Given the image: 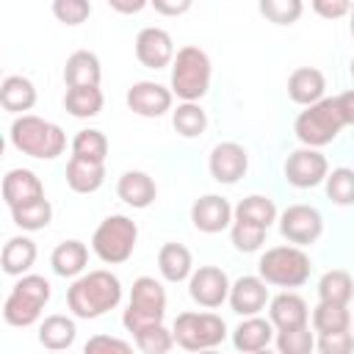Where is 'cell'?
I'll return each mask as SVG.
<instances>
[{
    "label": "cell",
    "mask_w": 354,
    "mask_h": 354,
    "mask_svg": "<svg viewBox=\"0 0 354 354\" xmlns=\"http://www.w3.org/2000/svg\"><path fill=\"white\" fill-rule=\"evenodd\" d=\"M36 243L28 235H14L6 241L3 254H0V266L8 277H22L30 271V266L36 263Z\"/></svg>",
    "instance_id": "obj_27"
},
{
    "label": "cell",
    "mask_w": 354,
    "mask_h": 354,
    "mask_svg": "<svg viewBox=\"0 0 354 354\" xmlns=\"http://www.w3.org/2000/svg\"><path fill=\"white\" fill-rule=\"evenodd\" d=\"M8 138L14 149H19L28 158H39V160H53L66 149V133L55 122H47L33 113L17 116L11 122Z\"/></svg>",
    "instance_id": "obj_2"
},
{
    "label": "cell",
    "mask_w": 354,
    "mask_h": 354,
    "mask_svg": "<svg viewBox=\"0 0 354 354\" xmlns=\"http://www.w3.org/2000/svg\"><path fill=\"white\" fill-rule=\"evenodd\" d=\"M11 218H14V224L19 230L36 232V230H44L53 221V205H50L47 196H41V199H33V202L11 207Z\"/></svg>",
    "instance_id": "obj_31"
},
{
    "label": "cell",
    "mask_w": 354,
    "mask_h": 354,
    "mask_svg": "<svg viewBox=\"0 0 354 354\" xmlns=\"http://www.w3.org/2000/svg\"><path fill=\"white\" fill-rule=\"evenodd\" d=\"M100 77H102V66H100V58L91 50H75L64 64L66 88H72V86H100Z\"/></svg>",
    "instance_id": "obj_25"
},
{
    "label": "cell",
    "mask_w": 354,
    "mask_h": 354,
    "mask_svg": "<svg viewBox=\"0 0 354 354\" xmlns=\"http://www.w3.org/2000/svg\"><path fill=\"white\" fill-rule=\"evenodd\" d=\"M174 340L180 348L185 351H205V348H216L224 343L227 337V324L221 315L216 313H180L174 318Z\"/></svg>",
    "instance_id": "obj_9"
},
{
    "label": "cell",
    "mask_w": 354,
    "mask_h": 354,
    "mask_svg": "<svg viewBox=\"0 0 354 354\" xmlns=\"http://www.w3.org/2000/svg\"><path fill=\"white\" fill-rule=\"evenodd\" d=\"M318 299L332 304H348L354 299V279L343 268H332L318 279Z\"/></svg>",
    "instance_id": "obj_32"
},
{
    "label": "cell",
    "mask_w": 354,
    "mask_h": 354,
    "mask_svg": "<svg viewBox=\"0 0 354 354\" xmlns=\"http://www.w3.org/2000/svg\"><path fill=\"white\" fill-rule=\"evenodd\" d=\"M235 218L260 224V227H271L277 221V205L274 199L263 196V194H249L235 205Z\"/></svg>",
    "instance_id": "obj_34"
},
{
    "label": "cell",
    "mask_w": 354,
    "mask_h": 354,
    "mask_svg": "<svg viewBox=\"0 0 354 354\" xmlns=\"http://www.w3.org/2000/svg\"><path fill=\"white\" fill-rule=\"evenodd\" d=\"M324 185H326V196L335 205H340V207L354 205V169H348V166L332 169L324 180Z\"/></svg>",
    "instance_id": "obj_36"
},
{
    "label": "cell",
    "mask_w": 354,
    "mask_h": 354,
    "mask_svg": "<svg viewBox=\"0 0 354 354\" xmlns=\"http://www.w3.org/2000/svg\"><path fill=\"white\" fill-rule=\"evenodd\" d=\"M313 329L318 335L324 332H343L351 329V313L348 304H332V301H318L313 310Z\"/></svg>",
    "instance_id": "obj_35"
},
{
    "label": "cell",
    "mask_w": 354,
    "mask_h": 354,
    "mask_svg": "<svg viewBox=\"0 0 354 354\" xmlns=\"http://www.w3.org/2000/svg\"><path fill=\"white\" fill-rule=\"evenodd\" d=\"M324 91H326V77L315 66H299L288 77V97L296 105H313L324 97Z\"/></svg>",
    "instance_id": "obj_22"
},
{
    "label": "cell",
    "mask_w": 354,
    "mask_h": 354,
    "mask_svg": "<svg viewBox=\"0 0 354 354\" xmlns=\"http://www.w3.org/2000/svg\"><path fill=\"white\" fill-rule=\"evenodd\" d=\"M105 183V163L72 155L66 163V185L75 194H94Z\"/></svg>",
    "instance_id": "obj_23"
},
{
    "label": "cell",
    "mask_w": 354,
    "mask_h": 354,
    "mask_svg": "<svg viewBox=\"0 0 354 354\" xmlns=\"http://www.w3.org/2000/svg\"><path fill=\"white\" fill-rule=\"evenodd\" d=\"M53 17L61 25H83L91 17V3L88 0H53Z\"/></svg>",
    "instance_id": "obj_42"
},
{
    "label": "cell",
    "mask_w": 354,
    "mask_h": 354,
    "mask_svg": "<svg viewBox=\"0 0 354 354\" xmlns=\"http://www.w3.org/2000/svg\"><path fill=\"white\" fill-rule=\"evenodd\" d=\"M72 155L88 158V160H100L105 163L108 158V138L102 130H77V136L72 138Z\"/></svg>",
    "instance_id": "obj_38"
},
{
    "label": "cell",
    "mask_w": 354,
    "mask_h": 354,
    "mask_svg": "<svg viewBox=\"0 0 354 354\" xmlns=\"http://www.w3.org/2000/svg\"><path fill=\"white\" fill-rule=\"evenodd\" d=\"M274 337H277V326L271 324V318H260V313H257V315H246V318L235 326V332H232V346H235L238 351L252 354V351H263L266 346H271Z\"/></svg>",
    "instance_id": "obj_19"
},
{
    "label": "cell",
    "mask_w": 354,
    "mask_h": 354,
    "mask_svg": "<svg viewBox=\"0 0 354 354\" xmlns=\"http://www.w3.org/2000/svg\"><path fill=\"white\" fill-rule=\"evenodd\" d=\"M313 263L307 257V252L301 246H271L260 254L257 263V274L268 282V285H279V288H301L310 279Z\"/></svg>",
    "instance_id": "obj_6"
},
{
    "label": "cell",
    "mask_w": 354,
    "mask_h": 354,
    "mask_svg": "<svg viewBox=\"0 0 354 354\" xmlns=\"http://www.w3.org/2000/svg\"><path fill=\"white\" fill-rule=\"evenodd\" d=\"M279 232L288 243L296 246L315 243L324 232V216L313 205H288L279 213Z\"/></svg>",
    "instance_id": "obj_10"
},
{
    "label": "cell",
    "mask_w": 354,
    "mask_h": 354,
    "mask_svg": "<svg viewBox=\"0 0 354 354\" xmlns=\"http://www.w3.org/2000/svg\"><path fill=\"white\" fill-rule=\"evenodd\" d=\"M166 318V290L155 277H138L130 288V301L122 315L127 332H138L152 324H163Z\"/></svg>",
    "instance_id": "obj_8"
},
{
    "label": "cell",
    "mask_w": 354,
    "mask_h": 354,
    "mask_svg": "<svg viewBox=\"0 0 354 354\" xmlns=\"http://www.w3.org/2000/svg\"><path fill=\"white\" fill-rule=\"evenodd\" d=\"M277 348L282 354H310L315 348V337L310 332V326H299V329H279L274 337Z\"/></svg>",
    "instance_id": "obj_41"
},
{
    "label": "cell",
    "mask_w": 354,
    "mask_h": 354,
    "mask_svg": "<svg viewBox=\"0 0 354 354\" xmlns=\"http://www.w3.org/2000/svg\"><path fill=\"white\" fill-rule=\"evenodd\" d=\"M207 169H210V177L221 185H232L238 183L246 169H249V152L238 144V141H221L213 147L210 158H207Z\"/></svg>",
    "instance_id": "obj_14"
},
{
    "label": "cell",
    "mask_w": 354,
    "mask_h": 354,
    "mask_svg": "<svg viewBox=\"0 0 354 354\" xmlns=\"http://www.w3.org/2000/svg\"><path fill=\"white\" fill-rule=\"evenodd\" d=\"M102 102H105V97H102L100 86H72L64 94V108L75 119H91V116H97L102 111Z\"/></svg>",
    "instance_id": "obj_30"
},
{
    "label": "cell",
    "mask_w": 354,
    "mask_h": 354,
    "mask_svg": "<svg viewBox=\"0 0 354 354\" xmlns=\"http://www.w3.org/2000/svg\"><path fill=\"white\" fill-rule=\"evenodd\" d=\"M136 58L147 69H163L174 61V41L163 28H141L136 36Z\"/></svg>",
    "instance_id": "obj_16"
},
{
    "label": "cell",
    "mask_w": 354,
    "mask_h": 354,
    "mask_svg": "<svg viewBox=\"0 0 354 354\" xmlns=\"http://www.w3.org/2000/svg\"><path fill=\"white\" fill-rule=\"evenodd\" d=\"M133 337H136V346H138L144 354H166V351H171V346L177 343V340H174V332L166 329L163 324L144 326V329H138Z\"/></svg>",
    "instance_id": "obj_39"
},
{
    "label": "cell",
    "mask_w": 354,
    "mask_h": 354,
    "mask_svg": "<svg viewBox=\"0 0 354 354\" xmlns=\"http://www.w3.org/2000/svg\"><path fill=\"white\" fill-rule=\"evenodd\" d=\"M351 77H354V58H351Z\"/></svg>",
    "instance_id": "obj_50"
},
{
    "label": "cell",
    "mask_w": 354,
    "mask_h": 354,
    "mask_svg": "<svg viewBox=\"0 0 354 354\" xmlns=\"http://www.w3.org/2000/svg\"><path fill=\"white\" fill-rule=\"evenodd\" d=\"M315 348H318L321 354H348V351L354 348V335H351V329H343V332H324V335H318Z\"/></svg>",
    "instance_id": "obj_43"
},
{
    "label": "cell",
    "mask_w": 354,
    "mask_h": 354,
    "mask_svg": "<svg viewBox=\"0 0 354 354\" xmlns=\"http://www.w3.org/2000/svg\"><path fill=\"white\" fill-rule=\"evenodd\" d=\"M232 218H235V207L218 194H205L191 205V224L205 235L224 232L232 224Z\"/></svg>",
    "instance_id": "obj_15"
},
{
    "label": "cell",
    "mask_w": 354,
    "mask_h": 354,
    "mask_svg": "<svg viewBox=\"0 0 354 354\" xmlns=\"http://www.w3.org/2000/svg\"><path fill=\"white\" fill-rule=\"evenodd\" d=\"M122 301V282L116 274L97 268L88 274L75 277V282L66 290V304L75 318H100L108 310H113Z\"/></svg>",
    "instance_id": "obj_1"
},
{
    "label": "cell",
    "mask_w": 354,
    "mask_h": 354,
    "mask_svg": "<svg viewBox=\"0 0 354 354\" xmlns=\"http://www.w3.org/2000/svg\"><path fill=\"white\" fill-rule=\"evenodd\" d=\"M50 266H53V271L58 277H66V279L80 277L86 271V266H88V249H86V243L83 241H75V238L61 241L53 249V254H50Z\"/></svg>",
    "instance_id": "obj_26"
},
{
    "label": "cell",
    "mask_w": 354,
    "mask_h": 354,
    "mask_svg": "<svg viewBox=\"0 0 354 354\" xmlns=\"http://www.w3.org/2000/svg\"><path fill=\"white\" fill-rule=\"evenodd\" d=\"M354 0H313V11L324 19H340L351 11Z\"/></svg>",
    "instance_id": "obj_45"
},
{
    "label": "cell",
    "mask_w": 354,
    "mask_h": 354,
    "mask_svg": "<svg viewBox=\"0 0 354 354\" xmlns=\"http://www.w3.org/2000/svg\"><path fill=\"white\" fill-rule=\"evenodd\" d=\"M0 105L8 113H25L36 105V86L25 75H8L0 86Z\"/></svg>",
    "instance_id": "obj_28"
},
{
    "label": "cell",
    "mask_w": 354,
    "mask_h": 354,
    "mask_svg": "<svg viewBox=\"0 0 354 354\" xmlns=\"http://www.w3.org/2000/svg\"><path fill=\"white\" fill-rule=\"evenodd\" d=\"M77 337V326L69 315H47L41 324H39V343L50 351H64V348H72Z\"/></svg>",
    "instance_id": "obj_29"
},
{
    "label": "cell",
    "mask_w": 354,
    "mask_h": 354,
    "mask_svg": "<svg viewBox=\"0 0 354 354\" xmlns=\"http://www.w3.org/2000/svg\"><path fill=\"white\" fill-rule=\"evenodd\" d=\"M230 288H232V282L218 266H199L188 277V293L205 310L221 307L230 299Z\"/></svg>",
    "instance_id": "obj_11"
},
{
    "label": "cell",
    "mask_w": 354,
    "mask_h": 354,
    "mask_svg": "<svg viewBox=\"0 0 354 354\" xmlns=\"http://www.w3.org/2000/svg\"><path fill=\"white\" fill-rule=\"evenodd\" d=\"M108 6L116 14H138L144 6H149V0H108Z\"/></svg>",
    "instance_id": "obj_48"
},
{
    "label": "cell",
    "mask_w": 354,
    "mask_h": 354,
    "mask_svg": "<svg viewBox=\"0 0 354 354\" xmlns=\"http://www.w3.org/2000/svg\"><path fill=\"white\" fill-rule=\"evenodd\" d=\"M158 271L166 282H185L194 274V254L183 243H163L158 252Z\"/></svg>",
    "instance_id": "obj_24"
},
{
    "label": "cell",
    "mask_w": 354,
    "mask_h": 354,
    "mask_svg": "<svg viewBox=\"0 0 354 354\" xmlns=\"http://www.w3.org/2000/svg\"><path fill=\"white\" fill-rule=\"evenodd\" d=\"M348 14H351V25H348V30H351V39H354V3H351V11H348Z\"/></svg>",
    "instance_id": "obj_49"
},
{
    "label": "cell",
    "mask_w": 354,
    "mask_h": 354,
    "mask_svg": "<svg viewBox=\"0 0 354 354\" xmlns=\"http://www.w3.org/2000/svg\"><path fill=\"white\" fill-rule=\"evenodd\" d=\"M257 11L274 25H293L299 22L304 3L301 0H257Z\"/></svg>",
    "instance_id": "obj_40"
},
{
    "label": "cell",
    "mask_w": 354,
    "mask_h": 354,
    "mask_svg": "<svg viewBox=\"0 0 354 354\" xmlns=\"http://www.w3.org/2000/svg\"><path fill=\"white\" fill-rule=\"evenodd\" d=\"M171 124H174V130H177L183 138H196V136H202L205 127H207V113L202 111L199 102L183 100V102L171 111Z\"/></svg>",
    "instance_id": "obj_33"
},
{
    "label": "cell",
    "mask_w": 354,
    "mask_h": 354,
    "mask_svg": "<svg viewBox=\"0 0 354 354\" xmlns=\"http://www.w3.org/2000/svg\"><path fill=\"white\" fill-rule=\"evenodd\" d=\"M127 108L144 119H158L163 116L166 111H171V100H174V91L155 83V80H138L127 88Z\"/></svg>",
    "instance_id": "obj_13"
},
{
    "label": "cell",
    "mask_w": 354,
    "mask_h": 354,
    "mask_svg": "<svg viewBox=\"0 0 354 354\" xmlns=\"http://www.w3.org/2000/svg\"><path fill=\"white\" fill-rule=\"evenodd\" d=\"M133 346L127 340H119V337H111V335H94L86 340L83 351L86 354H100V351H119V354H127Z\"/></svg>",
    "instance_id": "obj_44"
},
{
    "label": "cell",
    "mask_w": 354,
    "mask_h": 354,
    "mask_svg": "<svg viewBox=\"0 0 354 354\" xmlns=\"http://www.w3.org/2000/svg\"><path fill=\"white\" fill-rule=\"evenodd\" d=\"M149 6L163 17H183L191 11L194 0H149Z\"/></svg>",
    "instance_id": "obj_46"
},
{
    "label": "cell",
    "mask_w": 354,
    "mask_h": 354,
    "mask_svg": "<svg viewBox=\"0 0 354 354\" xmlns=\"http://www.w3.org/2000/svg\"><path fill=\"white\" fill-rule=\"evenodd\" d=\"M266 232H268V227H260V224H252L243 218H232V224H230V241L243 254L257 252L266 241Z\"/></svg>",
    "instance_id": "obj_37"
},
{
    "label": "cell",
    "mask_w": 354,
    "mask_h": 354,
    "mask_svg": "<svg viewBox=\"0 0 354 354\" xmlns=\"http://www.w3.org/2000/svg\"><path fill=\"white\" fill-rule=\"evenodd\" d=\"M136 241H138V227L130 216L113 213L108 218H102L91 235V249L94 254L108 263V266H119L127 263L136 252Z\"/></svg>",
    "instance_id": "obj_7"
},
{
    "label": "cell",
    "mask_w": 354,
    "mask_h": 354,
    "mask_svg": "<svg viewBox=\"0 0 354 354\" xmlns=\"http://www.w3.org/2000/svg\"><path fill=\"white\" fill-rule=\"evenodd\" d=\"M343 127H346V122L340 116V108H337L335 97H321L318 102L304 105V111L293 122L296 138L304 147H315V149L332 144L340 136Z\"/></svg>",
    "instance_id": "obj_4"
},
{
    "label": "cell",
    "mask_w": 354,
    "mask_h": 354,
    "mask_svg": "<svg viewBox=\"0 0 354 354\" xmlns=\"http://www.w3.org/2000/svg\"><path fill=\"white\" fill-rule=\"evenodd\" d=\"M41 196H44V185L30 169H11L3 177V199H6L8 210L17 207V205L41 199Z\"/></svg>",
    "instance_id": "obj_21"
},
{
    "label": "cell",
    "mask_w": 354,
    "mask_h": 354,
    "mask_svg": "<svg viewBox=\"0 0 354 354\" xmlns=\"http://www.w3.org/2000/svg\"><path fill=\"white\" fill-rule=\"evenodd\" d=\"M53 288L39 274H22L3 304V321L11 326H30L39 321L44 304L50 301Z\"/></svg>",
    "instance_id": "obj_5"
},
{
    "label": "cell",
    "mask_w": 354,
    "mask_h": 354,
    "mask_svg": "<svg viewBox=\"0 0 354 354\" xmlns=\"http://www.w3.org/2000/svg\"><path fill=\"white\" fill-rule=\"evenodd\" d=\"M337 100V108H340V116L346 124H354V88L351 91H343L335 97Z\"/></svg>",
    "instance_id": "obj_47"
},
{
    "label": "cell",
    "mask_w": 354,
    "mask_h": 354,
    "mask_svg": "<svg viewBox=\"0 0 354 354\" xmlns=\"http://www.w3.org/2000/svg\"><path fill=\"white\" fill-rule=\"evenodd\" d=\"M268 318L277 326V332L279 329H299V326L310 324V310L299 293L285 290V293H277L274 299H268Z\"/></svg>",
    "instance_id": "obj_18"
},
{
    "label": "cell",
    "mask_w": 354,
    "mask_h": 354,
    "mask_svg": "<svg viewBox=\"0 0 354 354\" xmlns=\"http://www.w3.org/2000/svg\"><path fill=\"white\" fill-rule=\"evenodd\" d=\"M116 196H119L124 205H130V207H136V210H144V207H149V205L155 202L158 185H155V180H152L147 171L130 169V171H124V174L116 180Z\"/></svg>",
    "instance_id": "obj_20"
},
{
    "label": "cell",
    "mask_w": 354,
    "mask_h": 354,
    "mask_svg": "<svg viewBox=\"0 0 354 354\" xmlns=\"http://www.w3.org/2000/svg\"><path fill=\"white\" fill-rule=\"evenodd\" d=\"M326 174H329V163L315 147L293 149L285 160V180L293 188H315L326 180Z\"/></svg>",
    "instance_id": "obj_12"
},
{
    "label": "cell",
    "mask_w": 354,
    "mask_h": 354,
    "mask_svg": "<svg viewBox=\"0 0 354 354\" xmlns=\"http://www.w3.org/2000/svg\"><path fill=\"white\" fill-rule=\"evenodd\" d=\"M268 282L257 274H243V277H238L235 282H232V288H230V307H232V313H238V315H257L266 304H268V288H266Z\"/></svg>",
    "instance_id": "obj_17"
},
{
    "label": "cell",
    "mask_w": 354,
    "mask_h": 354,
    "mask_svg": "<svg viewBox=\"0 0 354 354\" xmlns=\"http://www.w3.org/2000/svg\"><path fill=\"white\" fill-rule=\"evenodd\" d=\"M210 77H213V66L210 58L202 47L196 44H185L174 53L171 61V91L180 100L188 102H199L207 88H210Z\"/></svg>",
    "instance_id": "obj_3"
}]
</instances>
